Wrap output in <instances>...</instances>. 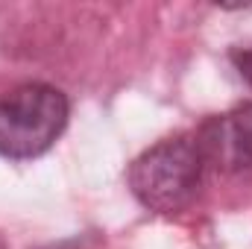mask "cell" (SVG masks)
Masks as SVG:
<instances>
[{
  "label": "cell",
  "mask_w": 252,
  "mask_h": 249,
  "mask_svg": "<svg viewBox=\"0 0 252 249\" xmlns=\"http://www.w3.org/2000/svg\"><path fill=\"white\" fill-rule=\"evenodd\" d=\"M205 176L208 167L196 138L173 135L144 150L129 164L126 182L144 208L158 214H176L199 196Z\"/></svg>",
  "instance_id": "6da1fadb"
},
{
  "label": "cell",
  "mask_w": 252,
  "mask_h": 249,
  "mask_svg": "<svg viewBox=\"0 0 252 249\" xmlns=\"http://www.w3.org/2000/svg\"><path fill=\"white\" fill-rule=\"evenodd\" d=\"M70 103L56 85L21 82L0 94V156L27 161L44 156L64 132Z\"/></svg>",
  "instance_id": "7a4b0ae2"
},
{
  "label": "cell",
  "mask_w": 252,
  "mask_h": 249,
  "mask_svg": "<svg viewBox=\"0 0 252 249\" xmlns=\"http://www.w3.org/2000/svg\"><path fill=\"white\" fill-rule=\"evenodd\" d=\"M208 173H241L252 167V103L235 106L193 132Z\"/></svg>",
  "instance_id": "3957f363"
},
{
  "label": "cell",
  "mask_w": 252,
  "mask_h": 249,
  "mask_svg": "<svg viewBox=\"0 0 252 249\" xmlns=\"http://www.w3.org/2000/svg\"><path fill=\"white\" fill-rule=\"evenodd\" d=\"M232 62L238 64V73L252 85V47H247V50H235V53H232Z\"/></svg>",
  "instance_id": "277c9868"
}]
</instances>
